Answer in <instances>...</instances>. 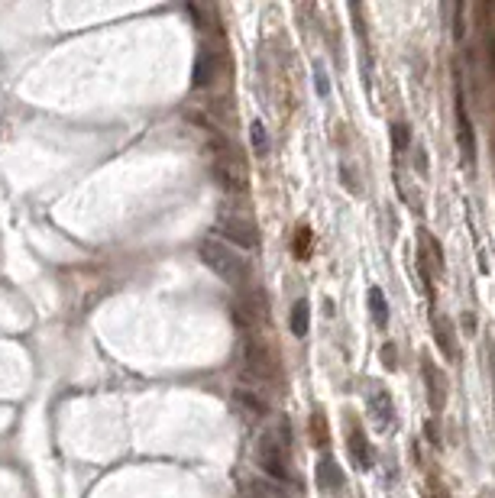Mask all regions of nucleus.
Wrapping results in <instances>:
<instances>
[{"label": "nucleus", "instance_id": "nucleus-1", "mask_svg": "<svg viewBox=\"0 0 495 498\" xmlns=\"http://www.w3.org/2000/svg\"><path fill=\"white\" fill-rule=\"evenodd\" d=\"M198 259L211 268L217 278L227 285H246L250 282V266L233 246L221 243V239H201L198 243Z\"/></svg>", "mask_w": 495, "mask_h": 498}, {"label": "nucleus", "instance_id": "nucleus-2", "mask_svg": "<svg viewBox=\"0 0 495 498\" xmlns=\"http://www.w3.org/2000/svg\"><path fill=\"white\" fill-rule=\"evenodd\" d=\"M256 463L272 482H289L291 479V460H289V434L279 430H266L256 446Z\"/></svg>", "mask_w": 495, "mask_h": 498}, {"label": "nucleus", "instance_id": "nucleus-3", "mask_svg": "<svg viewBox=\"0 0 495 498\" xmlns=\"http://www.w3.org/2000/svg\"><path fill=\"white\" fill-rule=\"evenodd\" d=\"M214 178L227 194H243L250 175H246V162L230 143H217L214 146Z\"/></svg>", "mask_w": 495, "mask_h": 498}, {"label": "nucleus", "instance_id": "nucleus-4", "mask_svg": "<svg viewBox=\"0 0 495 498\" xmlns=\"http://www.w3.org/2000/svg\"><path fill=\"white\" fill-rule=\"evenodd\" d=\"M243 376L252 382V389H266L279 379V360L260 337H250L243 346Z\"/></svg>", "mask_w": 495, "mask_h": 498}, {"label": "nucleus", "instance_id": "nucleus-5", "mask_svg": "<svg viewBox=\"0 0 495 498\" xmlns=\"http://www.w3.org/2000/svg\"><path fill=\"white\" fill-rule=\"evenodd\" d=\"M217 233L227 243L243 246V249H256L260 246V227H256V220L246 214H236V211H223L217 217Z\"/></svg>", "mask_w": 495, "mask_h": 498}, {"label": "nucleus", "instance_id": "nucleus-6", "mask_svg": "<svg viewBox=\"0 0 495 498\" xmlns=\"http://www.w3.org/2000/svg\"><path fill=\"white\" fill-rule=\"evenodd\" d=\"M457 143H460V153H463V162L472 169V165H476V133H472V123H470V114H466L460 85H457Z\"/></svg>", "mask_w": 495, "mask_h": 498}, {"label": "nucleus", "instance_id": "nucleus-7", "mask_svg": "<svg viewBox=\"0 0 495 498\" xmlns=\"http://www.w3.org/2000/svg\"><path fill=\"white\" fill-rule=\"evenodd\" d=\"M233 405L240 408V411L246 414V417H266L269 411V401L266 395H262V389H252V385H240V389L233 391Z\"/></svg>", "mask_w": 495, "mask_h": 498}, {"label": "nucleus", "instance_id": "nucleus-8", "mask_svg": "<svg viewBox=\"0 0 495 498\" xmlns=\"http://www.w3.org/2000/svg\"><path fill=\"white\" fill-rule=\"evenodd\" d=\"M424 385H427V401H431V408L441 414L443 405H447V379H443V372L437 366H431V362H424Z\"/></svg>", "mask_w": 495, "mask_h": 498}, {"label": "nucleus", "instance_id": "nucleus-9", "mask_svg": "<svg viewBox=\"0 0 495 498\" xmlns=\"http://www.w3.org/2000/svg\"><path fill=\"white\" fill-rule=\"evenodd\" d=\"M346 440H350V456L356 460V466L359 469L373 466V450H369V440H366L359 424H350V427H346Z\"/></svg>", "mask_w": 495, "mask_h": 498}, {"label": "nucleus", "instance_id": "nucleus-10", "mask_svg": "<svg viewBox=\"0 0 495 498\" xmlns=\"http://www.w3.org/2000/svg\"><path fill=\"white\" fill-rule=\"evenodd\" d=\"M217 69H221V59H217V52L204 49V52L198 55V61H194V75H191V85H194V88H207L214 78H217Z\"/></svg>", "mask_w": 495, "mask_h": 498}, {"label": "nucleus", "instance_id": "nucleus-11", "mask_svg": "<svg viewBox=\"0 0 495 498\" xmlns=\"http://www.w3.org/2000/svg\"><path fill=\"white\" fill-rule=\"evenodd\" d=\"M431 327H434V340H437L443 356H447V360H457V350H453V324H450V317L431 314Z\"/></svg>", "mask_w": 495, "mask_h": 498}, {"label": "nucleus", "instance_id": "nucleus-12", "mask_svg": "<svg viewBox=\"0 0 495 498\" xmlns=\"http://www.w3.org/2000/svg\"><path fill=\"white\" fill-rule=\"evenodd\" d=\"M318 482H320V489H327V492H340L346 479H343L340 466H337L334 460H327V456H324V460L318 463Z\"/></svg>", "mask_w": 495, "mask_h": 498}, {"label": "nucleus", "instance_id": "nucleus-13", "mask_svg": "<svg viewBox=\"0 0 495 498\" xmlns=\"http://www.w3.org/2000/svg\"><path fill=\"white\" fill-rule=\"evenodd\" d=\"M243 498H289V492L282 489V482H269V479H252L246 485Z\"/></svg>", "mask_w": 495, "mask_h": 498}, {"label": "nucleus", "instance_id": "nucleus-14", "mask_svg": "<svg viewBox=\"0 0 495 498\" xmlns=\"http://www.w3.org/2000/svg\"><path fill=\"white\" fill-rule=\"evenodd\" d=\"M369 311H373L375 327H385V324H389V301H385L382 288H369Z\"/></svg>", "mask_w": 495, "mask_h": 498}, {"label": "nucleus", "instance_id": "nucleus-15", "mask_svg": "<svg viewBox=\"0 0 495 498\" xmlns=\"http://www.w3.org/2000/svg\"><path fill=\"white\" fill-rule=\"evenodd\" d=\"M308 327H311V307H308V301H295V307H291V333L305 337Z\"/></svg>", "mask_w": 495, "mask_h": 498}, {"label": "nucleus", "instance_id": "nucleus-16", "mask_svg": "<svg viewBox=\"0 0 495 498\" xmlns=\"http://www.w3.org/2000/svg\"><path fill=\"white\" fill-rule=\"evenodd\" d=\"M373 411H375V417H379V424H385V427H389L395 408H392V398H389V391H385V389H375L373 391Z\"/></svg>", "mask_w": 495, "mask_h": 498}, {"label": "nucleus", "instance_id": "nucleus-17", "mask_svg": "<svg viewBox=\"0 0 495 498\" xmlns=\"http://www.w3.org/2000/svg\"><path fill=\"white\" fill-rule=\"evenodd\" d=\"M250 143H252V155L266 159L269 155V136H266V126H262L260 120H252V126H250Z\"/></svg>", "mask_w": 495, "mask_h": 498}, {"label": "nucleus", "instance_id": "nucleus-18", "mask_svg": "<svg viewBox=\"0 0 495 498\" xmlns=\"http://www.w3.org/2000/svg\"><path fill=\"white\" fill-rule=\"evenodd\" d=\"M408 143H412V133H408V126H404V123H395V126H392V146H395V153H404V149H408Z\"/></svg>", "mask_w": 495, "mask_h": 498}, {"label": "nucleus", "instance_id": "nucleus-19", "mask_svg": "<svg viewBox=\"0 0 495 498\" xmlns=\"http://www.w3.org/2000/svg\"><path fill=\"white\" fill-rule=\"evenodd\" d=\"M314 85H318V94L320 97H330V85H327V75H324V65H314Z\"/></svg>", "mask_w": 495, "mask_h": 498}, {"label": "nucleus", "instance_id": "nucleus-20", "mask_svg": "<svg viewBox=\"0 0 495 498\" xmlns=\"http://www.w3.org/2000/svg\"><path fill=\"white\" fill-rule=\"evenodd\" d=\"M308 249H311V230H308V227H301V230H298V239H295V253L305 259Z\"/></svg>", "mask_w": 495, "mask_h": 498}, {"label": "nucleus", "instance_id": "nucleus-21", "mask_svg": "<svg viewBox=\"0 0 495 498\" xmlns=\"http://www.w3.org/2000/svg\"><path fill=\"white\" fill-rule=\"evenodd\" d=\"M340 178H343V184H346V191H350V194H359V182L353 178V172H350V165H346V162L340 165Z\"/></svg>", "mask_w": 495, "mask_h": 498}, {"label": "nucleus", "instance_id": "nucleus-22", "mask_svg": "<svg viewBox=\"0 0 495 498\" xmlns=\"http://www.w3.org/2000/svg\"><path fill=\"white\" fill-rule=\"evenodd\" d=\"M314 430H318V444H324V421H320V411L314 414Z\"/></svg>", "mask_w": 495, "mask_h": 498}, {"label": "nucleus", "instance_id": "nucleus-23", "mask_svg": "<svg viewBox=\"0 0 495 498\" xmlns=\"http://www.w3.org/2000/svg\"><path fill=\"white\" fill-rule=\"evenodd\" d=\"M434 498H450V495H447V492L441 489V485H437V489H434Z\"/></svg>", "mask_w": 495, "mask_h": 498}]
</instances>
